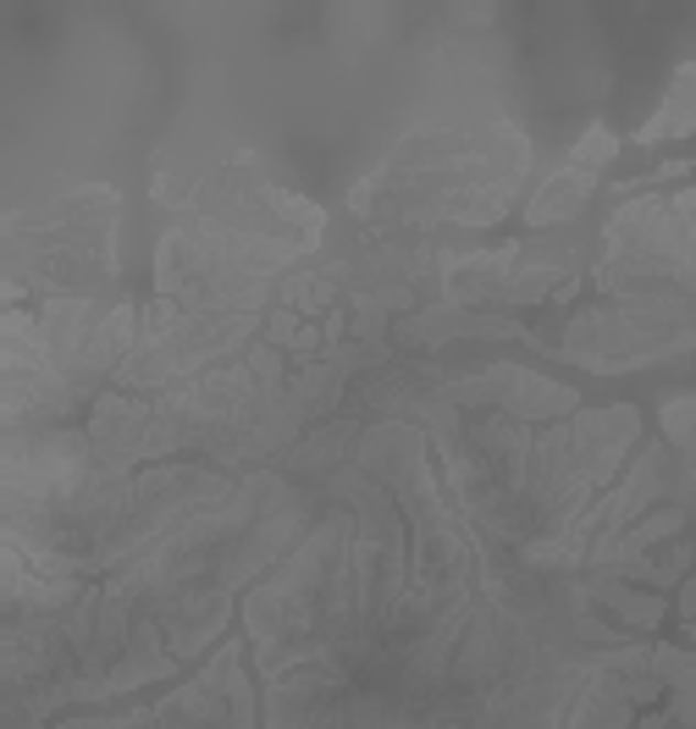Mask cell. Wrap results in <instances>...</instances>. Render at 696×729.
Segmentation results:
<instances>
[{
  "label": "cell",
  "mask_w": 696,
  "mask_h": 729,
  "mask_svg": "<svg viewBox=\"0 0 696 729\" xmlns=\"http://www.w3.org/2000/svg\"><path fill=\"white\" fill-rule=\"evenodd\" d=\"M674 133H696V67H685V73L674 78L668 106L657 111V122H646V128H641V139H646V144L674 139Z\"/></svg>",
  "instance_id": "cell-2"
},
{
  "label": "cell",
  "mask_w": 696,
  "mask_h": 729,
  "mask_svg": "<svg viewBox=\"0 0 696 729\" xmlns=\"http://www.w3.org/2000/svg\"><path fill=\"white\" fill-rule=\"evenodd\" d=\"M591 172L597 166H580V161H569L536 199H531V221L536 227H547V221H564V216H575L580 210V199L591 194Z\"/></svg>",
  "instance_id": "cell-1"
}]
</instances>
